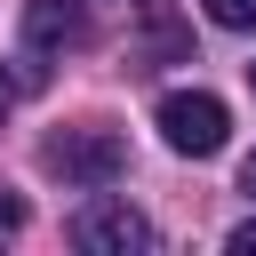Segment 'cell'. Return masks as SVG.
Instances as JSON below:
<instances>
[{"label": "cell", "instance_id": "ba28073f", "mask_svg": "<svg viewBox=\"0 0 256 256\" xmlns=\"http://www.w3.org/2000/svg\"><path fill=\"white\" fill-rule=\"evenodd\" d=\"M240 192H248V200H256V152H248V168H240Z\"/></svg>", "mask_w": 256, "mask_h": 256}, {"label": "cell", "instance_id": "3957f363", "mask_svg": "<svg viewBox=\"0 0 256 256\" xmlns=\"http://www.w3.org/2000/svg\"><path fill=\"white\" fill-rule=\"evenodd\" d=\"M72 240H80L88 256H144V248H152V224H144L128 200H88V208L72 216Z\"/></svg>", "mask_w": 256, "mask_h": 256}, {"label": "cell", "instance_id": "52a82bcc", "mask_svg": "<svg viewBox=\"0 0 256 256\" xmlns=\"http://www.w3.org/2000/svg\"><path fill=\"white\" fill-rule=\"evenodd\" d=\"M224 248H232V256H256V216H240V224H232V240H224Z\"/></svg>", "mask_w": 256, "mask_h": 256}, {"label": "cell", "instance_id": "277c9868", "mask_svg": "<svg viewBox=\"0 0 256 256\" xmlns=\"http://www.w3.org/2000/svg\"><path fill=\"white\" fill-rule=\"evenodd\" d=\"M24 40H32L40 56H56V48H80V40H88V16H80V0H24Z\"/></svg>", "mask_w": 256, "mask_h": 256}, {"label": "cell", "instance_id": "5b68a950", "mask_svg": "<svg viewBox=\"0 0 256 256\" xmlns=\"http://www.w3.org/2000/svg\"><path fill=\"white\" fill-rule=\"evenodd\" d=\"M208 8V24H224V32H256V0H200Z\"/></svg>", "mask_w": 256, "mask_h": 256}, {"label": "cell", "instance_id": "30bf717a", "mask_svg": "<svg viewBox=\"0 0 256 256\" xmlns=\"http://www.w3.org/2000/svg\"><path fill=\"white\" fill-rule=\"evenodd\" d=\"M248 88H256V64H248Z\"/></svg>", "mask_w": 256, "mask_h": 256}, {"label": "cell", "instance_id": "6da1fadb", "mask_svg": "<svg viewBox=\"0 0 256 256\" xmlns=\"http://www.w3.org/2000/svg\"><path fill=\"white\" fill-rule=\"evenodd\" d=\"M40 168L64 176V184H80V192H104V184L128 176V144L112 128H64V136L40 144Z\"/></svg>", "mask_w": 256, "mask_h": 256}, {"label": "cell", "instance_id": "9c48e42d", "mask_svg": "<svg viewBox=\"0 0 256 256\" xmlns=\"http://www.w3.org/2000/svg\"><path fill=\"white\" fill-rule=\"evenodd\" d=\"M8 104H16V88H8V80H0V120H8Z\"/></svg>", "mask_w": 256, "mask_h": 256}, {"label": "cell", "instance_id": "7a4b0ae2", "mask_svg": "<svg viewBox=\"0 0 256 256\" xmlns=\"http://www.w3.org/2000/svg\"><path fill=\"white\" fill-rule=\"evenodd\" d=\"M160 136H168V152H184V160H216L224 136H232V112H224L208 88H168V96H160Z\"/></svg>", "mask_w": 256, "mask_h": 256}, {"label": "cell", "instance_id": "8992f818", "mask_svg": "<svg viewBox=\"0 0 256 256\" xmlns=\"http://www.w3.org/2000/svg\"><path fill=\"white\" fill-rule=\"evenodd\" d=\"M8 232H24V200H16L8 184H0V240H8Z\"/></svg>", "mask_w": 256, "mask_h": 256}]
</instances>
